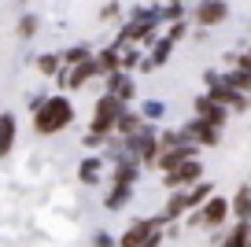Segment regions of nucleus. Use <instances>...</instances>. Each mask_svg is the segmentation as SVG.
<instances>
[{
	"mask_svg": "<svg viewBox=\"0 0 251 247\" xmlns=\"http://www.w3.org/2000/svg\"><path fill=\"white\" fill-rule=\"evenodd\" d=\"M196 214H200V229H218V225H226V218H229V199L226 196H211Z\"/></svg>",
	"mask_w": 251,
	"mask_h": 247,
	"instance_id": "nucleus-5",
	"label": "nucleus"
},
{
	"mask_svg": "<svg viewBox=\"0 0 251 247\" xmlns=\"http://www.w3.org/2000/svg\"><path fill=\"white\" fill-rule=\"evenodd\" d=\"M166 225V218L163 214H155V218H144V222H133L129 229L122 232V240H118V247H141L144 240L151 236V232H159Z\"/></svg>",
	"mask_w": 251,
	"mask_h": 247,
	"instance_id": "nucleus-4",
	"label": "nucleus"
},
{
	"mask_svg": "<svg viewBox=\"0 0 251 247\" xmlns=\"http://www.w3.org/2000/svg\"><path fill=\"white\" fill-rule=\"evenodd\" d=\"M185 162H200V148L196 144H177V148H166V151L155 155V166L163 173L177 170V166H185Z\"/></svg>",
	"mask_w": 251,
	"mask_h": 247,
	"instance_id": "nucleus-3",
	"label": "nucleus"
},
{
	"mask_svg": "<svg viewBox=\"0 0 251 247\" xmlns=\"http://www.w3.org/2000/svg\"><path fill=\"white\" fill-rule=\"evenodd\" d=\"M122 103L115 100V96H100L96 100V107H93V122H89V137H100V140H107V133H115V125H118V118H122Z\"/></svg>",
	"mask_w": 251,
	"mask_h": 247,
	"instance_id": "nucleus-2",
	"label": "nucleus"
},
{
	"mask_svg": "<svg viewBox=\"0 0 251 247\" xmlns=\"http://www.w3.org/2000/svg\"><path fill=\"white\" fill-rule=\"evenodd\" d=\"M185 192H177V196H170V199H166V210H163V218L166 222H170V218H177V214H185Z\"/></svg>",
	"mask_w": 251,
	"mask_h": 247,
	"instance_id": "nucleus-18",
	"label": "nucleus"
},
{
	"mask_svg": "<svg viewBox=\"0 0 251 247\" xmlns=\"http://www.w3.org/2000/svg\"><path fill=\"white\" fill-rule=\"evenodd\" d=\"M248 240H251V222H236L226 232V244L222 247H248Z\"/></svg>",
	"mask_w": 251,
	"mask_h": 247,
	"instance_id": "nucleus-16",
	"label": "nucleus"
},
{
	"mask_svg": "<svg viewBox=\"0 0 251 247\" xmlns=\"http://www.w3.org/2000/svg\"><path fill=\"white\" fill-rule=\"evenodd\" d=\"M115 67H118V52H103L100 63H96V70H100V74H107V70H115Z\"/></svg>",
	"mask_w": 251,
	"mask_h": 247,
	"instance_id": "nucleus-23",
	"label": "nucleus"
},
{
	"mask_svg": "<svg viewBox=\"0 0 251 247\" xmlns=\"http://www.w3.org/2000/svg\"><path fill=\"white\" fill-rule=\"evenodd\" d=\"M229 214H236L240 222H251V188H236V196L229 199Z\"/></svg>",
	"mask_w": 251,
	"mask_h": 247,
	"instance_id": "nucleus-13",
	"label": "nucleus"
},
{
	"mask_svg": "<svg viewBox=\"0 0 251 247\" xmlns=\"http://www.w3.org/2000/svg\"><path fill=\"white\" fill-rule=\"evenodd\" d=\"M37 33V15H23L19 19V37H33Z\"/></svg>",
	"mask_w": 251,
	"mask_h": 247,
	"instance_id": "nucleus-20",
	"label": "nucleus"
},
{
	"mask_svg": "<svg viewBox=\"0 0 251 247\" xmlns=\"http://www.w3.org/2000/svg\"><path fill=\"white\" fill-rule=\"evenodd\" d=\"M71 122H74V107L67 96H48V100H41L33 107V133L37 137H55Z\"/></svg>",
	"mask_w": 251,
	"mask_h": 247,
	"instance_id": "nucleus-1",
	"label": "nucleus"
},
{
	"mask_svg": "<svg viewBox=\"0 0 251 247\" xmlns=\"http://www.w3.org/2000/svg\"><path fill=\"white\" fill-rule=\"evenodd\" d=\"M55 67H59V59H55V55H41V59H37V70H41V74H48V77L55 74Z\"/></svg>",
	"mask_w": 251,
	"mask_h": 247,
	"instance_id": "nucleus-24",
	"label": "nucleus"
},
{
	"mask_svg": "<svg viewBox=\"0 0 251 247\" xmlns=\"http://www.w3.org/2000/svg\"><path fill=\"white\" fill-rule=\"evenodd\" d=\"M200 177H203V166L200 162H185L177 170L163 173V185L166 188H188V185H200Z\"/></svg>",
	"mask_w": 251,
	"mask_h": 247,
	"instance_id": "nucleus-7",
	"label": "nucleus"
},
{
	"mask_svg": "<svg viewBox=\"0 0 251 247\" xmlns=\"http://www.w3.org/2000/svg\"><path fill=\"white\" fill-rule=\"evenodd\" d=\"M170 48H174L170 41H159V45H155V55H151L148 63H151V67H159V63H166V59H170Z\"/></svg>",
	"mask_w": 251,
	"mask_h": 247,
	"instance_id": "nucleus-21",
	"label": "nucleus"
},
{
	"mask_svg": "<svg viewBox=\"0 0 251 247\" xmlns=\"http://www.w3.org/2000/svg\"><path fill=\"white\" fill-rule=\"evenodd\" d=\"M211 196H214V185H211V181H200V185H192V188L185 192V207H188V210H200Z\"/></svg>",
	"mask_w": 251,
	"mask_h": 247,
	"instance_id": "nucleus-12",
	"label": "nucleus"
},
{
	"mask_svg": "<svg viewBox=\"0 0 251 247\" xmlns=\"http://www.w3.org/2000/svg\"><path fill=\"white\" fill-rule=\"evenodd\" d=\"M93 74H100V70H96V63L89 59V63H81V67H74L71 74L63 77V85H67V89H81V85H85V81H89V77H93Z\"/></svg>",
	"mask_w": 251,
	"mask_h": 247,
	"instance_id": "nucleus-14",
	"label": "nucleus"
},
{
	"mask_svg": "<svg viewBox=\"0 0 251 247\" xmlns=\"http://www.w3.org/2000/svg\"><path fill=\"white\" fill-rule=\"evenodd\" d=\"M129 148L137 151V159H141L144 166H155V155H159V137H155V133H141V137H133Z\"/></svg>",
	"mask_w": 251,
	"mask_h": 247,
	"instance_id": "nucleus-9",
	"label": "nucleus"
},
{
	"mask_svg": "<svg viewBox=\"0 0 251 247\" xmlns=\"http://www.w3.org/2000/svg\"><path fill=\"white\" fill-rule=\"evenodd\" d=\"M196 122H203V125H211V129H222V125L229 122V111L226 107H218V103H211L207 96H196Z\"/></svg>",
	"mask_w": 251,
	"mask_h": 247,
	"instance_id": "nucleus-6",
	"label": "nucleus"
},
{
	"mask_svg": "<svg viewBox=\"0 0 251 247\" xmlns=\"http://www.w3.org/2000/svg\"><path fill=\"white\" fill-rule=\"evenodd\" d=\"M133 181H137V162L133 159H122L115 166V185L118 188H133Z\"/></svg>",
	"mask_w": 251,
	"mask_h": 247,
	"instance_id": "nucleus-15",
	"label": "nucleus"
},
{
	"mask_svg": "<svg viewBox=\"0 0 251 247\" xmlns=\"http://www.w3.org/2000/svg\"><path fill=\"white\" fill-rule=\"evenodd\" d=\"M159 244H163V232H151V236H148V240H144V244H141V247H159Z\"/></svg>",
	"mask_w": 251,
	"mask_h": 247,
	"instance_id": "nucleus-26",
	"label": "nucleus"
},
{
	"mask_svg": "<svg viewBox=\"0 0 251 247\" xmlns=\"http://www.w3.org/2000/svg\"><path fill=\"white\" fill-rule=\"evenodd\" d=\"M115 133H118V137H126V140H133L137 133H144V118L137 115V111L126 107V111H122V118H118V125H115Z\"/></svg>",
	"mask_w": 251,
	"mask_h": 247,
	"instance_id": "nucleus-11",
	"label": "nucleus"
},
{
	"mask_svg": "<svg viewBox=\"0 0 251 247\" xmlns=\"http://www.w3.org/2000/svg\"><path fill=\"white\" fill-rule=\"evenodd\" d=\"M248 188H251V185H248Z\"/></svg>",
	"mask_w": 251,
	"mask_h": 247,
	"instance_id": "nucleus-27",
	"label": "nucleus"
},
{
	"mask_svg": "<svg viewBox=\"0 0 251 247\" xmlns=\"http://www.w3.org/2000/svg\"><path fill=\"white\" fill-rule=\"evenodd\" d=\"M103 203H107V210H118V207H126V203H129V188H111V196H107V199H103Z\"/></svg>",
	"mask_w": 251,
	"mask_h": 247,
	"instance_id": "nucleus-19",
	"label": "nucleus"
},
{
	"mask_svg": "<svg viewBox=\"0 0 251 247\" xmlns=\"http://www.w3.org/2000/svg\"><path fill=\"white\" fill-rule=\"evenodd\" d=\"M15 137H19V122H15L11 111H4V115H0V159H8V155H11Z\"/></svg>",
	"mask_w": 251,
	"mask_h": 247,
	"instance_id": "nucleus-10",
	"label": "nucleus"
},
{
	"mask_svg": "<svg viewBox=\"0 0 251 247\" xmlns=\"http://www.w3.org/2000/svg\"><path fill=\"white\" fill-rule=\"evenodd\" d=\"M226 89H233V93H251V70H233V74H226V81H222Z\"/></svg>",
	"mask_w": 251,
	"mask_h": 247,
	"instance_id": "nucleus-17",
	"label": "nucleus"
},
{
	"mask_svg": "<svg viewBox=\"0 0 251 247\" xmlns=\"http://www.w3.org/2000/svg\"><path fill=\"white\" fill-rule=\"evenodd\" d=\"M181 11H185L181 4H170V8H163V15H170V23H181Z\"/></svg>",
	"mask_w": 251,
	"mask_h": 247,
	"instance_id": "nucleus-25",
	"label": "nucleus"
},
{
	"mask_svg": "<svg viewBox=\"0 0 251 247\" xmlns=\"http://www.w3.org/2000/svg\"><path fill=\"white\" fill-rule=\"evenodd\" d=\"M63 59L71 63V67H81V63H89V48H71V52L63 55Z\"/></svg>",
	"mask_w": 251,
	"mask_h": 247,
	"instance_id": "nucleus-22",
	"label": "nucleus"
},
{
	"mask_svg": "<svg viewBox=\"0 0 251 247\" xmlns=\"http://www.w3.org/2000/svg\"><path fill=\"white\" fill-rule=\"evenodd\" d=\"M196 23L200 26H218L229 19V4H218V0H207V4H196Z\"/></svg>",
	"mask_w": 251,
	"mask_h": 247,
	"instance_id": "nucleus-8",
	"label": "nucleus"
}]
</instances>
